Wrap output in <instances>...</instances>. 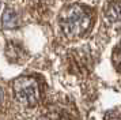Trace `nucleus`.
Returning <instances> with one entry per match:
<instances>
[{
	"instance_id": "6",
	"label": "nucleus",
	"mask_w": 121,
	"mask_h": 120,
	"mask_svg": "<svg viewBox=\"0 0 121 120\" xmlns=\"http://www.w3.org/2000/svg\"><path fill=\"white\" fill-rule=\"evenodd\" d=\"M112 61H113V65H114L116 70L118 72H121V44H118L114 48V51H113Z\"/></svg>"
},
{
	"instance_id": "3",
	"label": "nucleus",
	"mask_w": 121,
	"mask_h": 120,
	"mask_svg": "<svg viewBox=\"0 0 121 120\" xmlns=\"http://www.w3.org/2000/svg\"><path fill=\"white\" fill-rule=\"evenodd\" d=\"M104 19L108 27L113 30H121V0H113L106 5Z\"/></svg>"
},
{
	"instance_id": "4",
	"label": "nucleus",
	"mask_w": 121,
	"mask_h": 120,
	"mask_svg": "<svg viewBox=\"0 0 121 120\" xmlns=\"http://www.w3.org/2000/svg\"><path fill=\"white\" fill-rule=\"evenodd\" d=\"M1 25L4 29H17L21 25V19L18 12L14 8H7L1 16Z\"/></svg>"
},
{
	"instance_id": "2",
	"label": "nucleus",
	"mask_w": 121,
	"mask_h": 120,
	"mask_svg": "<svg viewBox=\"0 0 121 120\" xmlns=\"http://www.w3.org/2000/svg\"><path fill=\"white\" fill-rule=\"evenodd\" d=\"M17 100L25 106H35L41 100V87L37 78L31 75L19 76L12 82Z\"/></svg>"
},
{
	"instance_id": "8",
	"label": "nucleus",
	"mask_w": 121,
	"mask_h": 120,
	"mask_svg": "<svg viewBox=\"0 0 121 120\" xmlns=\"http://www.w3.org/2000/svg\"><path fill=\"white\" fill-rule=\"evenodd\" d=\"M0 7H1V5H0Z\"/></svg>"
},
{
	"instance_id": "1",
	"label": "nucleus",
	"mask_w": 121,
	"mask_h": 120,
	"mask_svg": "<svg viewBox=\"0 0 121 120\" xmlns=\"http://www.w3.org/2000/svg\"><path fill=\"white\" fill-rule=\"evenodd\" d=\"M93 12L82 4H71L64 7L59 16V23L64 36L69 40L83 37L93 26Z\"/></svg>"
},
{
	"instance_id": "5",
	"label": "nucleus",
	"mask_w": 121,
	"mask_h": 120,
	"mask_svg": "<svg viewBox=\"0 0 121 120\" xmlns=\"http://www.w3.org/2000/svg\"><path fill=\"white\" fill-rule=\"evenodd\" d=\"M6 55L7 57L10 59V61H14V63H18L23 59V49L21 48V45H18L17 42H10L7 45V49H6Z\"/></svg>"
},
{
	"instance_id": "7",
	"label": "nucleus",
	"mask_w": 121,
	"mask_h": 120,
	"mask_svg": "<svg viewBox=\"0 0 121 120\" xmlns=\"http://www.w3.org/2000/svg\"><path fill=\"white\" fill-rule=\"evenodd\" d=\"M1 100H3V90L0 89V102H1Z\"/></svg>"
}]
</instances>
